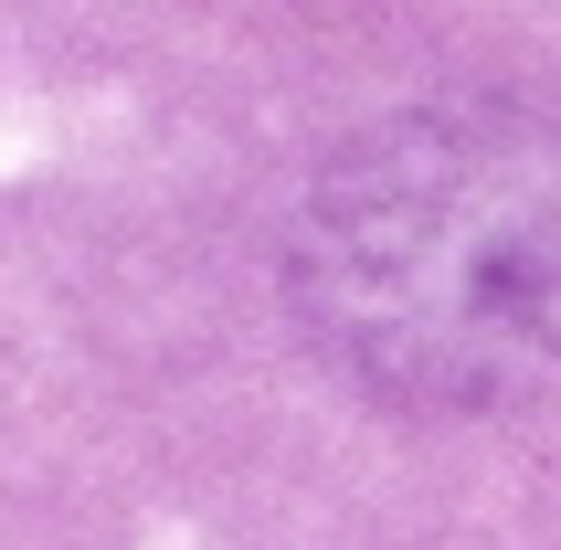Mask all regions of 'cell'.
<instances>
[{"instance_id": "cell-1", "label": "cell", "mask_w": 561, "mask_h": 550, "mask_svg": "<svg viewBox=\"0 0 561 550\" xmlns=\"http://www.w3.org/2000/svg\"><path fill=\"white\" fill-rule=\"evenodd\" d=\"M297 318L360 392L488 413L561 381V127L508 106L392 117L297 222Z\"/></svg>"}]
</instances>
